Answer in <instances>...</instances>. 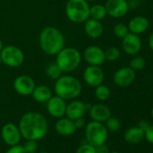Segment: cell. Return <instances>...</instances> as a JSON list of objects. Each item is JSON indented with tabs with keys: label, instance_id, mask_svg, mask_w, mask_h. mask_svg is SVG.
Masks as SVG:
<instances>
[{
	"label": "cell",
	"instance_id": "obj_17",
	"mask_svg": "<svg viewBox=\"0 0 153 153\" xmlns=\"http://www.w3.org/2000/svg\"><path fill=\"white\" fill-rule=\"evenodd\" d=\"M55 131L60 136L68 137L73 135L76 132V128L73 120L68 117H61L59 118L55 123Z\"/></svg>",
	"mask_w": 153,
	"mask_h": 153
},
{
	"label": "cell",
	"instance_id": "obj_4",
	"mask_svg": "<svg viewBox=\"0 0 153 153\" xmlns=\"http://www.w3.org/2000/svg\"><path fill=\"white\" fill-rule=\"evenodd\" d=\"M80 62L81 54L75 48H63L57 54L56 64L62 72H70L75 70L79 66Z\"/></svg>",
	"mask_w": 153,
	"mask_h": 153
},
{
	"label": "cell",
	"instance_id": "obj_43",
	"mask_svg": "<svg viewBox=\"0 0 153 153\" xmlns=\"http://www.w3.org/2000/svg\"><path fill=\"white\" fill-rule=\"evenodd\" d=\"M1 63H2V60H1V57H0V65H1Z\"/></svg>",
	"mask_w": 153,
	"mask_h": 153
},
{
	"label": "cell",
	"instance_id": "obj_18",
	"mask_svg": "<svg viewBox=\"0 0 153 153\" xmlns=\"http://www.w3.org/2000/svg\"><path fill=\"white\" fill-rule=\"evenodd\" d=\"M128 29L130 33L140 35L144 33L149 26V22L147 17L142 16H138L132 17L128 23Z\"/></svg>",
	"mask_w": 153,
	"mask_h": 153
},
{
	"label": "cell",
	"instance_id": "obj_38",
	"mask_svg": "<svg viewBox=\"0 0 153 153\" xmlns=\"http://www.w3.org/2000/svg\"><path fill=\"white\" fill-rule=\"evenodd\" d=\"M2 49H3V42H2L1 39H0V51H2Z\"/></svg>",
	"mask_w": 153,
	"mask_h": 153
},
{
	"label": "cell",
	"instance_id": "obj_34",
	"mask_svg": "<svg viewBox=\"0 0 153 153\" xmlns=\"http://www.w3.org/2000/svg\"><path fill=\"white\" fill-rule=\"evenodd\" d=\"M96 152L97 153H109L110 149H109V147L105 143H104L96 147Z\"/></svg>",
	"mask_w": 153,
	"mask_h": 153
},
{
	"label": "cell",
	"instance_id": "obj_41",
	"mask_svg": "<svg viewBox=\"0 0 153 153\" xmlns=\"http://www.w3.org/2000/svg\"><path fill=\"white\" fill-rule=\"evenodd\" d=\"M36 153H49V152H46V151H41V152H36Z\"/></svg>",
	"mask_w": 153,
	"mask_h": 153
},
{
	"label": "cell",
	"instance_id": "obj_9",
	"mask_svg": "<svg viewBox=\"0 0 153 153\" xmlns=\"http://www.w3.org/2000/svg\"><path fill=\"white\" fill-rule=\"evenodd\" d=\"M83 78L85 82L93 88H97V86L103 84L104 79H105V74L103 69L99 66H88L86 68Z\"/></svg>",
	"mask_w": 153,
	"mask_h": 153
},
{
	"label": "cell",
	"instance_id": "obj_21",
	"mask_svg": "<svg viewBox=\"0 0 153 153\" xmlns=\"http://www.w3.org/2000/svg\"><path fill=\"white\" fill-rule=\"evenodd\" d=\"M123 139L127 143L138 144L144 139V131L138 126H133L126 130Z\"/></svg>",
	"mask_w": 153,
	"mask_h": 153
},
{
	"label": "cell",
	"instance_id": "obj_29",
	"mask_svg": "<svg viewBox=\"0 0 153 153\" xmlns=\"http://www.w3.org/2000/svg\"><path fill=\"white\" fill-rule=\"evenodd\" d=\"M105 60L115 61L120 58L121 51L116 47H110L106 51H105Z\"/></svg>",
	"mask_w": 153,
	"mask_h": 153
},
{
	"label": "cell",
	"instance_id": "obj_19",
	"mask_svg": "<svg viewBox=\"0 0 153 153\" xmlns=\"http://www.w3.org/2000/svg\"><path fill=\"white\" fill-rule=\"evenodd\" d=\"M89 115L93 121L105 123L110 116H112V113L107 105L104 104H97L92 105L89 109Z\"/></svg>",
	"mask_w": 153,
	"mask_h": 153
},
{
	"label": "cell",
	"instance_id": "obj_30",
	"mask_svg": "<svg viewBox=\"0 0 153 153\" xmlns=\"http://www.w3.org/2000/svg\"><path fill=\"white\" fill-rule=\"evenodd\" d=\"M76 153H97L96 147L88 142H85L76 148Z\"/></svg>",
	"mask_w": 153,
	"mask_h": 153
},
{
	"label": "cell",
	"instance_id": "obj_7",
	"mask_svg": "<svg viewBox=\"0 0 153 153\" xmlns=\"http://www.w3.org/2000/svg\"><path fill=\"white\" fill-rule=\"evenodd\" d=\"M2 62L11 68H16L23 64L25 60V54L21 49L16 46H7L3 47L0 51Z\"/></svg>",
	"mask_w": 153,
	"mask_h": 153
},
{
	"label": "cell",
	"instance_id": "obj_36",
	"mask_svg": "<svg viewBox=\"0 0 153 153\" xmlns=\"http://www.w3.org/2000/svg\"><path fill=\"white\" fill-rule=\"evenodd\" d=\"M149 125H150V123H149L148 121H146V120H141V121H140L139 123H138V127L140 128L143 131H145L149 128Z\"/></svg>",
	"mask_w": 153,
	"mask_h": 153
},
{
	"label": "cell",
	"instance_id": "obj_20",
	"mask_svg": "<svg viewBox=\"0 0 153 153\" xmlns=\"http://www.w3.org/2000/svg\"><path fill=\"white\" fill-rule=\"evenodd\" d=\"M85 32L90 38L97 39L102 36L104 33V27L100 21L90 18L85 23Z\"/></svg>",
	"mask_w": 153,
	"mask_h": 153
},
{
	"label": "cell",
	"instance_id": "obj_35",
	"mask_svg": "<svg viewBox=\"0 0 153 153\" xmlns=\"http://www.w3.org/2000/svg\"><path fill=\"white\" fill-rule=\"evenodd\" d=\"M74 123H75V126L76 128V130L78 129H81L83 127L86 126V121L83 117L81 118H78V119H76L74 120Z\"/></svg>",
	"mask_w": 153,
	"mask_h": 153
},
{
	"label": "cell",
	"instance_id": "obj_25",
	"mask_svg": "<svg viewBox=\"0 0 153 153\" xmlns=\"http://www.w3.org/2000/svg\"><path fill=\"white\" fill-rule=\"evenodd\" d=\"M146 66V60L143 57L134 55L133 58L130 60V68H131L133 70H141Z\"/></svg>",
	"mask_w": 153,
	"mask_h": 153
},
{
	"label": "cell",
	"instance_id": "obj_26",
	"mask_svg": "<svg viewBox=\"0 0 153 153\" xmlns=\"http://www.w3.org/2000/svg\"><path fill=\"white\" fill-rule=\"evenodd\" d=\"M105 127L108 130V131H112V132H116L120 130L121 128V122L118 118L116 117H113L110 116L105 122Z\"/></svg>",
	"mask_w": 153,
	"mask_h": 153
},
{
	"label": "cell",
	"instance_id": "obj_42",
	"mask_svg": "<svg viewBox=\"0 0 153 153\" xmlns=\"http://www.w3.org/2000/svg\"><path fill=\"white\" fill-rule=\"evenodd\" d=\"M86 1H90V2H92V1H96V0H86Z\"/></svg>",
	"mask_w": 153,
	"mask_h": 153
},
{
	"label": "cell",
	"instance_id": "obj_31",
	"mask_svg": "<svg viewBox=\"0 0 153 153\" xmlns=\"http://www.w3.org/2000/svg\"><path fill=\"white\" fill-rule=\"evenodd\" d=\"M24 148L27 153H36L38 150V143L37 140H27L24 143Z\"/></svg>",
	"mask_w": 153,
	"mask_h": 153
},
{
	"label": "cell",
	"instance_id": "obj_16",
	"mask_svg": "<svg viewBox=\"0 0 153 153\" xmlns=\"http://www.w3.org/2000/svg\"><path fill=\"white\" fill-rule=\"evenodd\" d=\"M87 111V104L79 100H74L70 102L68 105H67L65 114L68 118L74 121L78 118L83 117Z\"/></svg>",
	"mask_w": 153,
	"mask_h": 153
},
{
	"label": "cell",
	"instance_id": "obj_24",
	"mask_svg": "<svg viewBox=\"0 0 153 153\" xmlns=\"http://www.w3.org/2000/svg\"><path fill=\"white\" fill-rule=\"evenodd\" d=\"M95 95H96V97L98 100L106 101L107 99H109V97L111 96V90L107 86L101 84V85H99V86H97L96 88Z\"/></svg>",
	"mask_w": 153,
	"mask_h": 153
},
{
	"label": "cell",
	"instance_id": "obj_10",
	"mask_svg": "<svg viewBox=\"0 0 153 153\" xmlns=\"http://www.w3.org/2000/svg\"><path fill=\"white\" fill-rule=\"evenodd\" d=\"M135 78V70L130 67H123L115 71L114 75V82L118 87L126 88L134 82Z\"/></svg>",
	"mask_w": 153,
	"mask_h": 153
},
{
	"label": "cell",
	"instance_id": "obj_2",
	"mask_svg": "<svg viewBox=\"0 0 153 153\" xmlns=\"http://www.w3.org/2000/svg\"><path fill=\"white\" fill-rule=\"evenodd\" d=\"M65 44V38L61 32L52 26L43 28L40 33V45L44 53L57 55Z\"/></svg>",
	"mask_w": 153,
	"mask_h": 153
},
{
	"label": "cell",
	"instance_id": "obj_8",
	"mask_svg": "<svg viewBox=\"0 0 153 153\" xmlns=\"http://www.w3.org/2000/svg\"><path fill=\"white\" fill-rule=\"evenodd\" d=\"M0 133H1V139L3 140V141L9 147L20 144V141L22 140V134L19 127L15 123H6L2 127Z\"/></svg>",
	"mask_w": 153,
	"mask_h": 153
},
{
	"label": "cell",
	"instance_id": "obj_23",
	"mask_svg": "<svg viewBox=\"0 0 153 153\" xmlns=\"http://www.w3.org/2000/svg\"><path fill=\"white\" fill-rule=\"evenodd\" d=\"M107 16L105 7L103 5H95L89 9V17L95 20H102Z\"/></svg>",
	"mask_w": 153,
	"mask_h": 153
},
{
	"label": "cell",
	"instance_id": "obj_44",
	"mask_svg": "<svg viewBox=\"0 0 153 153\" xmlns=\"http://www.w3.org/2000/svg\"><path fill=\"white\" fill-rule=\"evenodd\" d=\"M0 140H1V133H0Z\"/></svg>",
	"mask_w": 153,
	"mask_h": 153
},
{
	"label": "cell",
	"instance_id": "obj_32",
	"mask_svg": "<svg viewBox=\"0 0 153 153\" xmlns=\"http://www.w3.org/2000/svg\"><path fill=\"white\" fill-rule=\"evenodd\" d=\"M5 153H27L23 145L17 144L14 146H10V148Z\"/></svg>",
	"mask_w": 153,
	"mask_h": 153
},
{
	"label": "cell",
	"instance_id": "obj_5",
	"mask_svg": "<svg viewBox=\"0 0 153 153\" xmlns=\"http://www.w3.org/2000/svg\"><path fill=\"white\" fill-rule=\"evenodd\" d=\"M89 5L86 0H68L66 5L67 17L73 23H83L89 18Z\"/></svg>",
	"mask_w": 153,
	"mask_h": 153
},
{
	"label": "cell",
	"instance_id": "obj_6",
	"mask_svg": "<svg viewBox=\"0 0 153 153\" xmlns=\"http://www.w3.org/2000/svg\"><path fill=\"white\" fill-rule=\"evenodd\" d=\"M85 138L87 142L97 147L106 142L108 130L103 123L92 121L85 126Z\"/></svg>",
	"mask_w": 153,
	"mask_h": 153
},
{
	"label": "cell",
	"instance_id": "obj_22",
	"mask_svg": "<svg viewBox=\"0 0 153 153\" xmlns=\"http://www.w3.org/2000/svg\"><path fill=\"white\" fill-rule=\"evenodd\" d=\"M32 96L33 97V99L41 104H44L47 103L48 100L52 97V92L50 88H48L47 86L44 85H40V86H35Z\"/></svg>",
	"mask_w": 153,
	"mask_h": 153
},
{
	"label": "cell",
	"instance_id": "obj_15",
	"mask_svg": "<svg viewBox=\"0 0 153 153\" xmlns=\"http://www.w3.org/2000/svg\"><path fill=\"white\" fill-rule=\"evenodd\" d=\"M85 60L92 66H100L105 61V51L98 46H90L84 52Z\"/></svg>",
	"mask_w": 153,
	"mask_h": 153
},
{
	"label": "cell",
	"instance_id": "obj_40",
	"mask_svg": "<svg viewBox=\"0 0 153 153\" xmlns=\"http://www.w3.org/2000/svg\"><path fill=\"white\" fill-rule=\"evenodd\" d=\"M109 153H120V152H118V151H110Z\"/></svg>",
	"mask_w": 153,
	"mask_h": 153
},
{
	"label": "cell",
	"instance_id": "obj_39",
	"mask_svg": "<svg viewBox=\"0 0 153 153\" xmlns=\"http://www.w3.org/2000/svg\"><path fill=\"white\" fill-rule=\"evenodd\" d=\"M151 117H152V119H153V107L151 108Z\"/></svg>",
	"mask_w": 153,
	"mask_h": 153
},
{
	"label": "cell",
	"instance_id": "obj_37",
	"mask_svg": "<svg viewBox=\"0 0 153 153\" xmlns=\"http://www.w3.org/2000/svg\"><path fill=\"white\" fill-rule=\"evenodd\" d=\"M149 46L150 48V50L153 51V32H151V33L149 34Z\"/></svg>",
	"mask_w": 153,
	"mask_h": 153
},
{
	"label": "cell",
	"instance_id": "obj_14",
	"mask_svg": "<svg viewBox=\"0 0 153 153\" xmlns=\"http://www.w3.org/2000/svg\"><path fill=\"white\" fill-rule=\"evenodd\" d=\"M35 88L34 80L29 76L22 75L16 79L14 82L15 90L22 96H30L32 95Z\"/></svg>",
	"mask_w": 153,
	"mask_h": 153
},
{
	"label": "cell",
	"instance_id": "obj_28",
	"mask_svg": "<svg viewBox=\"0 0 153 153\" xmlns=\"http://www.w3.org/2000/svg\"><path fill=\"white\" fill-rule=\"evenodd\" d=\"M114 34L117 37V38H120V39H123V37H125L130 32H129V29H128V26L124 24H122V23H119V24H116L114 26Z\"/></svg>",
	"mask_w": 153,
	"mask_h": 153
},
{
	"label": "cell",
	"instance_id": "obj_27",
	"mask_svg": "<svg viewBox=\"0 0 153 153\" xmlns=\"http://www.w3.org/2000/svg\"><path fill=\"white\" fill-rule=\"evenodd\" d=\"M46 74L51 79H58L59 76H61L62 71L56 63H53L48 66L46 69Z\"/></svg>",
	"mask_w": 153,
	"mask_h": 153
},
{
	"label": "cell",
	"instance_id": "obj_1",
	"mask_svg": "<svg viewBox=\"0 0 153 153\" xmlns=\"http://www.w3.org/2000/svg\"><path fill=\"white\" fill-rule=\"evenodd\" d=\"M22 138L25 140H40L48 132V121L43 114L38 112H27L20 119L18 125Z\"/></svg>",
	"mask_w": 153,
	"mask_h": 153
},
{
	"label": "cell",
	"instance_id": "obj_12",
	"mask_svg": "<svg viewBox=\"0 0 153 153\" xmlns=\"http://www.w3.org/2000/svg\"><path fill=\"white\" fill-rule=\"evenodd\" d=\"M46 104H47L46 105L47 111L51 116L59 119L65 115L67 104H66V100H64L63 98L58 96L51 97Z\"/></svg>",
	"mask_w": 153,
	"mask_h": 153
},
{
	"label": "cell",
	"instance_id": "obj_11",
	"mask_svg": "<svg viewBox=\"0 0 153 153\" xmlns=\"http://www.w3.org/2000/svg\"><path fill=\"white\" fill-rule=\"evenodd\" d=\"M105 7L107 15L113 18L123 17L130 8L127 0H107Z\"/></svg>",
	"mask_w": 153,
	"mask_h": 153
},
{
	"label": "cell",
	"instance_id": "obj_3",
	"mask_svg": "<svg viewBox=\"0 0 153 153\" xmlns=\"http://www.w3.org/2000/svg\"><path fill=\"white\" fill-rule=\"evenodd\" d=\"M56 80L57 81L54 85L55 94L64 100L74 99L79 97L82 91L81 83L78 79L72 76L66 75L59 76Z\"/></svg>",
	"mask_w": 153,
	"mask_h": 153
},
{
	"label": "cell",
	"instance_id": "obj_13",
	"mask_svg": "<svg viewBox=\"0 0 153 153\" xmlns=\"http://www.w3.org/2000/svg\"><path fill=\"white\" fill-rule=\"evenodd\" d=\"M122 46L125 53L131 56H134L140 51L142 43L139 35L134 34L132 33H129L125 37L123 38Z\"/></svg>",
	"mask_w": 153,
	"mask_h": 153
},
{
	"label": "cell",
	"instance_id": "obj_33",
	"mask_svg": "<svg viewBox=\"0 0 153 153\" xmlns=\"http://www.w3.org/2000/svg\"><path fill=\"white\" fill-rule=\"evenodd\" d=\"M144 138L148 142L153 144V125H149V128L144 131Z\"/></svg>",
	"mask_w": 153,
	"mask_h": 153
}]
</instances>
